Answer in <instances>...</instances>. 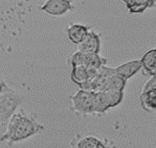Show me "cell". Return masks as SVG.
<instances>
[{
  "mask_svg": "<svg viewBox=\"0 0 156 148\" xmlns=\"http://www.w3.org/2000/svg\"><path fill=\"white\" fill-rule=\"evenodd\" d=\"M39 8L40 10L51 15L61 16L66 15L67 12H72L74 9V6L72 2L68 0H47Z\"/></svg>",
  "mask_w": 156,
  "mask_h": 148,
  "instance_id": "obj_5",
  "label": "cell"
},
{
  "mask_svg": "<svg viewBox=\"0 0 156 148\" xmlns=\"http://www.w3.org/2000/svg\"><path fill=\"white\" fill-rule=\"evenodd\" d=\"M115 74L114 68L104 66L97 72L94 79L91 81V89L93 92H104L108 81L113 75Z\"/></svg>",
  "mask_w": 156,
  "mask_h": 148,
  "instance_id": "obj_7",
  "label": "cell"
},
{
  "mask_svg": "<svg viewBox=\"0 0 156 148\" xmlns=\"http://www.w3.org/2000/svg\"><path fill=\"white\" fill-rule=\"evenodd\" d=\"M124 97L123 92H94L93 111L96 114H105L107 110L118 106Z\"/></svg>",
  "mask_w": 156,
  "mask_h": 148,
  "instance_id": "obj_3",
  "label": "cell"
},
{
  "mask_svg": "<svg viewBox=\"0 0 156 148\" xmlns=\"http://www.w3.org/2000/svg\"><path fill=\"white\" fill-rule=\"evenodd\" d=\"M141 106L145 111L156 113V89L140 94Z\"/></svg>",
  "mask_w": 156,
  "mask_h": 148,
  "instance_id": "obj_12",
  "label": "cell"
},
{
  "mask_svg": "<svg viewBox=\"0 0 156 148\" xmlns=\"http://www.w3.org/2000/svg\"><path fill=\"white\" fill-rule=\"evenodd\" d=\"M127 81L124 80L123 78H121L118 75L114 74L112 77L110 78L108 81L107 85H106L105 91H117V92H123L126 86Z\"/></svg>",
  "mask_w": 156,
  "mask_h": 148,
  "instance_id": "obj_16",
  "label": "cell"
},
{
  "mask_svg": "<svg viewBox=\"0 0 156 148\" xmlns=\"http://www.w3.org/2000/svg\"><path fill=\"white\" fill-rule=\"evenodd\" d=\"M104 139H99L94 136H84L74 144V148H100Z\"/></svg>",
  "mask_w": 156,
  "mask_h": 148,
  "instance_id": "obj_14",
  "label": "cell"
},
{
  "mask_svg": "<svg viewBox=\"0 0 156 148\" xmlns=\"http://www.w3.org/2000/svg\"><path fill=\"white\" fill-rule=\"evenodd\" d=\"M156 6V0H154V7Z\"/></svg>",
  "mask_w": 156,
  "mask_h": 148,
  "instance_id": "obj_21",
  "label": "cell"
},
{
  "mask_svg": "<svg viewBox=\"0 0 156 148\" xmlns=\"http://www.w3.org/2000/svg\"><path fill=\"white\" fill-rule=\"evenodd\" d=\"M10 90H12V89L7 85L6 82H5L1 77H0V95L6 93V92H9Z\"/></svg>",
  "mask_w": 156,
  "mask_h": 148,
  "instance_id": "obj_19",
  "label": "cell"
},
{
  "mask_svg": "<svg viewBox=\"0 0 156 148\" xmlns=\"http://www.w3.org/2000/svg\"><path fill=\"white\" fill-rule=\"evenodd\" d=\"M104 66H107V59L102 57L100 54H86V59L84 65L86 69L99 71Z\"/></svg>",
  "mask_w": 156,
  "mask_h": 148,
  "instance_id": "obj_15",
  "label": "cell"
},
{
  "mask_svg": "<svg viewBox=\"0 0 156 148\" xmlns=\"http://www.w3.org/2000/svg\"><path fill=\"white\" fill-rule=\"evenodd\" d=\"M70 79L74 84L80 86L86 81H88V69L83 66H73L71 71Z\"/></svg>",
  "mask_w": 156,
  "mask_h": 148,
  "instance_id": "obj_13",
  "label": "cell"
},
{
  "mask_svg": "<svg viewBox=\"0 0 156 148\" xmlns=\"http://www.w3.org/2000/svg\"><path fill=\"white\" fill-rule=\"evenodd\" d=\"M100 148H116V146L112 141L108 140V139H104V141H103Z\"/></svg>",
  "mask_w": 156,
  "mask_h": 148,
  "instance_id": "obj_20",
  "label": "cell"
},
{
  "mask_svg": "<svg viewBox=\"0 0 156 148\" xmlns=\"http://www.w3.org/2000/svg\"><path fill=\"white\" fill-rule=\"evenodd\" d=\"M93 101H94V92H88L79 89L71 97V107L75 113L81 116L93 114Z\"/></svg>",
  "mask_w": 156,
  "mask_h": 148,
  "instance_id": "obj_4",
  "label": "cell"
},
{
  "mask_svg": "<svg viewBox=\"0 0 156 148\" xmlns=\"http://www.w3.org/2000/svg\"><path fill=\"white\" fill-rule=\"evenodd\" d=\"M156 89V76L152 77L148 82L144 85V87L142 88V91L141 93H146L148 91H151V90H155Z\"/></svg>",
  "mask_w": 156,
  "mask_h": 148,
  "instance_id": "obj_18",
  "label": "cell"
},
{
  "mask_svg": "<svg viewBox=\"0 0 156 148\" xmlns=\"http://www.w3.org/2000/svg\"><path fill=\"white\" fill-rule=\"evenodd\" d=\"M124 4L129 12L143 13L148 8L154 7V0H125Z\"/></svg>",
  "mask_w": 156,
  "mask_h": 148,
  "instance_id": "obj_11",
  "label": "cell"
},
{
  "mask_svg": "<svg viewBox=\"0 0 156 148\" xmlns=\"http://www.w3.org/2000/svg\"><path fill=\"white\" fill-rule=\"evenodd\" d=\"M143 66H142V61L140 60H132L126 63L114 68L115 69V74L123 78L124 80H129L132 77H133L138 72H140Z\"/></svg>",
  "mask_w": 156,
  "mask_h": 148,
  "instance_id": "obj_8",
  "label": "cell"
},
{
  "mask_svg": "<svg viewBox=\"0 0 156 148\" xmlns=\"http://www.w3.org/2000/svg\"><path fill=\"white\" fill-rule=\"evenodd\" d=\"M78 51L84 54H100L101 51V37L94 31H90L87 36L78 45Z\"/></svg>",
  "mask_w": 156,
  "mask_h": 148,
  "instance_id": "obj_6",
  "label": "cell"
},
{
  "mask_svg": "<svg viewBox=\"0 0 156 148\" xmlns=\"http://www.w3.org/2000/svg\"><path fill=\"white\" fill-rule=\"evenodd\" d=\"M85 59H86V54L82 53L80 51H76L75 53H73L69 57L68 63L70 65L72 68L77 66H83L85 65Z\"/></svg>",
  "mask_w": 156,
  "mask_h": 148,
  "instance_id": "obj_17",
  "label": "cell"
},
{
  "mask_svg": "<svg viewBox=\"0 0 156 148\" xmlns=\"http://www.w3.org/2000/svg\"><path fill=\"white\" fill-rule=\"evenodd\" d=\"M142 61V72L144 76H156V49L150 50L144 55Z\"/></svg>",
  "mask_w": 156,
  "mask_h": 148,
  "instance_id": "obj_10",
  "label": "cell"
},
{
  "mask_svg": "<svg viewBox=\"0 0 156 148\" xmlns=\"http://www.w3.org/2000/svg\"><path fill=\"white\" fill-rule=\"evenodd\" d=\"M44 130V126L34 116L20 108L7 123L6 131L0 136V141L8 144L23 142Z\"/></svg>",
  "mask_w": 156,
  "mask_h": 148,
  "instance_id": "obj_1",
  "label": "cell"
},
{
  "mask_svg": "<svg viewBox=\"0 0 156 148\" xmlns=\"http://www.w3.org/2000/svg\"><path fill=\"white\" fill-rule=\"evenodd\" d=\"M24 100V95L18 93L13 89L0 95V124L7 125L13 113L20 109Z\"/></svg>",
  "mask_w": 156,
  "mask_h": 148,
  "instance_id": "obj_2",
  "label": "cell"
},
{
  "mask_svg": "<svg viewBox=\"0 0 156 148\" xmlns=\"http://www.w3.org/2000/svg\"><path fill=\"white\" fill-rule=\"evenodd\" d=\"M90 31V27L87 26L80 25V24H73L67 28V35H68L69 40L72 43L79 45L84 40L86 36H87Z\"/></svg>",
  "mask_w": 156,
  "mask_h": 148,
  "instance_id": "obj_9",
  "label": "cell"
}]
</instances>
